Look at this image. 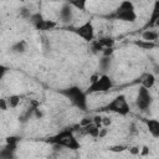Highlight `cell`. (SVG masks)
Segmentation results:
<instances>
[{
	"label": "cell",
	"mask_w": 159,
	"mask_h": 159,
	"mask_svg": "<svg viewBox=\"0 0 159 159\" xmlns=\"http://www.w3.org/2000/svg\"><path fill=\"white\" fill-rule=\"evenodd\" d=\"M6 101H7L9 108L15 109V108L20 104V102H21V96H19V94H10V96L6 98Z\"/></svg>",
	"instance_id": "obj_15"
},
{
	"label": "cell",
	"mask_w": 159,
	"mask_h": 159,
	"mask_svg": "<svg viewBox=\"0 0 159 159\" xmlns=\"http://www.w3.org/2000/svg\"><path fill=\"white\" fill-rule=\"evenodd\" d=\"M125 149H127L125 145H112V147L109 148V150H111V152H114V153H122V152H124Z\"/></svg>",
	"instance_id": "obj_24"
},
{
	"label": "cell",
	"mask_w": 159,
	"mask_h": 159,
	"mask_svg": "<svg viewBox=\"0 0 159 159\" xmlns=\"http://www.w3.org/2000/svg\"><path fill=\"white\" fill-rule=\"evenodd\" d=\"M153 96L150 93V89H147L142 86H139L138 91H137V97H135V106L139 111L145 112L148 111L152 104H153Z\"/></svg>",
	"instance_id": "obj_7"
},
{
	"label": "cell",
	"mask_w": 159,
	"mask_h": 159,
	"mask_svg": "<svg viewBox=\"0 0 159 159\" xmlns=\"http://www.w3.org/2000/svg\"><path fill=\"white\" fill-rule=\"evenodd\" d=\"M137 46L144 48V50H152L155 47V42H149V41H144V40H140V41H135L134 42Z\"/></svg>",
	"instance_id": "obj_18"
},
{
	"label": "cell",
	"mask_w": 159,
	"mask_h": 159,
	"mask_svg": "<svg viewBox=\"0 0 159 159\" xmlns=\"http://www.w3.org/2000/svg\"><path fill=\"white\" fill-rule=\"evenodd\" d=\"M60 94L66 97L77 109L80 111H87L88 109V101H87V93L78 86H70L67 88L60 89Z\"/></svg>",
	"instance_id": "obj_2"
},
{
	"label": "cell",
	"mask_w": 159,
	"mask_h": 159,
	"mask_svg": "<svg viewBox=\"0 0 159 159\" xmlns=\"http://www.w3.org/2000/svg\"><path fill=\"white\" fill-rule=\"evenodd\" d=\"M155 82H157V78L150 72H147V73H144L140 77V86L144 87V88H147V89H152L154 87Z\"/></svg>",
	"instance_id": "obj_11"
},
{
	"label": "cell",
	"mask_w": 159,
	"mask_h": 159,
	"mask_svg": "<svg viewBox=\"0 0 159 159\" xmlns=\"http://www.w3.org/2000/svg\"><path fill=\"white\" fill-rule=\"evenodd\" d=\"M112 124V118L109 116H102V125L103 128H108Z\"/></svg>",
	"instance_id": "obj_23"
},
{
	"label": "cell",
	"mask_w": 159,
	"mask_h": 159,
	"mask_svg": "<svg viewBox=\"0 0 159 159\" xmlns=\"http://www.w3.org/2000/svg\"><path fill=\"white\" fill-rule=\"evenodd\" d=\"M154 27H159V20L155 22V25H154Z\"/></svg>",
	"instance_id": "obj_29"
},
{
	"label": "cell",
	"mask_w": 159,
	"mask_h": 159,
	"mask_svg": "<svg viewBox=\"0 0 159 159\" xmlns=\"http://www.w3.org/2000/svg\"><path fill=\"white\" fill-rule=\"evenodd\" d=\"M102 111L116 113L120 117H127L130 113V104L127 99V96L119 93L112 101H109L104 107H102Z\"/></svg>",
	"instance_id": "obj_3"
},
{
	"label": "cell",
	"mask_w": 159,
	"mask_h": 159,
	"mask_svg": "<svg viewBox=\"0 0 159 159\" xmlns=\"http://www.w3.org/2000/svg\"><path fill=\"white\" fill-rule=\"evenodd\" d=\"M92 123H93V118H92V117H83V118L80 120L78 127L82 128V129H84L86 127H88V125L92 124Z\"/></svg>",
	"instance_id": "obj_21"
},
{
	"label": "cell",
	"mask_w": 159,
	"mask_h": 159,
	"mask_svg": "<svg viewBox=\"0 0 159 159\" xmlns=\"http://www.w3.org/2000/svg\"><path fill=\"white\" fill-rule=\"evenodd\" d=\"M107 133H108V129L107 128H101V130H99V138H104L107 135Z\"/></svg>",
	"instance_id": "obj_28"
},
{
	"label": "cell",
	"mask_w": 159,
	"mask_h": 159,
	"mask_svg": "<svg viewBox=\"0 0 159 159\" xmlns=\"http://www.w3.org/2000/svg\"><path fill=\"white\" fill-rule=\"evenodd\" d=\"M75 17V7L71 5V2H63L60 11H58V19L62 24H70Z\"/></svg>",
	"instance_id": "obj_8"
},
{
	"label": "cell",
	"mask_w": 159,
	"mask_h": 159,
	"mask_svg": "<svg viewBox=\"0 0 159 159\" xmlns=\"http://www.w3.org/2000/svg\"><path fill=\"white\" fill-rule=\"evenodd\" d=\"M37 30L40 31H50L52 29H55L57 26V22L53 20H48V19H42L41 21H39L36 25H34Z\"/></svg>",
	"instance_id": "obj_12"
},
{
	"label": "cell",
	"mask_w": 159,
	"mask_h": 159,
	"mask_svg": "<svg viewBox=\"0 0 159 159\" xmlns=\"http://www.w3.org/2000/svg\"><path fill=\"white\" fill-rule=\"evenodd\" d=\"M46 143L60 147V148H67L70 150H78L81 149V143L75 135L73 128H65L56 133L55 135H51L46 139Z\"/></svg>",
	"instance_id": "obj_1"
},
{
	"label": "cell",
	"mask_w": 159,
	"mask_h": 159,
	"mask_svg": "<svg viewBox=\"0 0 159 159\" xmlns=\"http://www.w3.org/2000/svg\"><path fill=\"white\" fill-rule=\"evenodd\" d=\"M128 150H129V153H130L132 155H140V147L133 145V147H129Z\"/></svg>",
	"instance_id": "obj_25"
},
{
	"label": "cell",
	"mask_w": 159,
	"mask_h": 159,
	"mask_svg": "<svg viewBox=\"0 0 159 159\" xmlns=\"http://www.w3.org/2000/svg\"><path fill=\"white\" fill-rule=\"evenodd\" d=\"M158 37H159V32L155 30H152V29L144 30L142 32V40H144V41L155 42V40H158Z\"/></svg>",
	"instance_id": "obj_14"
},
{
	"label": "cell",
	"mask_w": 159,
	"mask_h": 159,
	"mask_svg": "<svg viewBox=\"0 0 159 159\" xmlns=\"http://www.w3.org/2000/svg\"><path fill=\"white\" fill-rule=\"evenodd\" d=\"M27 48H29L27 42H26L25 40H19V41H16V42H14V43L11 45L10 51H11L12 53H19V55H20V53L26 52Z\"/></svg>",
	"instance_id": "obj_13"
},
{
	"label": "cell",
	"mask_w": 159,
	"mask_h": 159,
	"mask_svg": "<svg viewBox=\"0 0 159 159\" xmlns=\"http://www.w3.org/2000/svg\"><path fill=\"white\" fill-rule=\"evenodd\" d=\"M111 16L123 22H134L138 17V14L132 1H122L119 2V5L116 7L114 12Z\"/></svg>",
	"instance_id": "obj_4"
},
{
	"label": "cell",
	"mask_w": 159,
	"mask_h": 159,
	"mask_svg": "<svg viewBox=\"0 0 159 159\" xmlns=\"http://www.w3.org/2000/svg\"><path fill=\"white\" fill-rule=\"evenodd\" d=\"M0 107H1V109H2V111H6V109H7L9 104H7L6 98H1V99H0Z\"/></svg>",
	"instance_id": "obj_27"
},
{
	"label": "cell",
	"mask_w": 159,
	"mask_h": 159,
	"mask_svg": "<svg viewBox=\"0 0 159 159\" xmlns=\"http://www.w3.org/2000/svg\"><path fill=\"white\" fill-rule=\"evenodd\" d=\"M158 20H159V0H158V1H154L153 7H152V12H150V17H149V20L147 21L144 29L148 30V29L154 27V25H155V22H157Z\"/></svg>",
	"instance_id": "obj_10"
},
{
	"label": "cell",
	"mask_w": 159,
	"mask_h": 159,
	"mask_svg": "<svg viewBox=\"0 0 159 159\" xmlns=\"http://www.w3.org/2000/svg\"><path fill=\"white\" fill-rule=\"evenodd\" d=\"M99 130H101V128H98V127L94 125L93 123L84 128V132H86L88 135H91L92 138H99Z\"/></svg>",
	"instance_id": "obj_16"
},
{
	"label": "cell",
	"mask_w": 159,
	"mask_h": 159,
	"mask_svg": "<svg viewBox=\"0 0 159 159\" xmlns=\"http://www.w3.org/2000/svg\"><path fill=\"white\" fill-rule=\"evenodd\" d=\"M92 118H93V124L94 125H97L98 128H103V125H102V116L101 114H94V116H92Z\"/></svg>",
	"instance_id": "obj_22"
},
{
	"label": "cell",
	"mask_w": 159,
	"mask_h": 159,
	"mask_svg": "<svg viewBox=\"0 0 159 159\" xmlns=\"http://www.w3.org/2000/svg\"><path fill=\"white\" fill-rule=\"evenodd\" d=\"M71 5L75 7V10H86L87 6V1L86 0H80V1H70Z\"/></svg>",
	"instance_id": "obj_20"
},
{
	"label": "cell",
	"mask_w": 159,
	"mask_h": 159,
	"mask_svg": "<svg viewBox=\"0 0 159 159\" xmlns=\"http://www.w3.org/2000/svg\"><path fill=\"white\" fill-rule=\"evenodd\" d=\"M98 42L103 48H113V45H114V40L112 37H101Z\"/></svg>",
	"instance_id": "obj_17"
},
{
	"label": "cell",
	"mask_w": 159,
	"mask_h": 159,
	"mask_svg": "<svg viewBox=\"0 0 159 159\" xmlns=\"http://www.w3.org/2000/svg\"><path fill=\"white\" fill-rule=\"evenodd\" d=\"M73 34H76L78 37H81L83 41L86 42H89L92 43L94 41V37H96V32H94V26H93V22L91 20H87L84 21L83 24H81L80 26H76V27H72L71 29Z\"/></svg>",
	"instance_id": "obj_6"
},
{
	"label": "cell",
	"mask_w": 159,
	"mask_h": 159,
	"mask_svg": "<svg viewBox=\"0 0 159 159\" xmlns=\"http://www.w3.org/2000/svg\"><path fill=\"white\" fill-rule=\"evenodd\" d=\"M112 88H113L112 78L107 73H101L94 82L89 83V86L86 89V93L87 96L93 94V93H103V92H108Z\"/></svg>",
	"instance_id": "obj_5"
},
{
	"label": "cell",
	"mask_w": 159,
	"mask_h": 159,
	"mask_svg": "<svg viewBox=\"0 0 159 159\" xmlns=\"http://www.w3.org/2000/svg\"><path fill=\"white\" fill-rule=\"evenodd\" d=\"M109 66H111V57L103 56L102 60L99 61V67H101V70L103 71L102 73H106V71L109 68Z\"/></svg>",
	"instance_id": "obj_19"
},
{
	"label": "cell",
	"mask_w": 159,
	"mask_h": 159,
	"mask_svg": "<svg viewBox=\"0 0 159 159\" xmlns=\"http://www.w3.org/2000/svg\"><path fill=\"white\" fill-rule=\"evenodd\" d=\"M140 155H142V157H147V155H149V147H148V145H143V147H140Z\"/></svg>",
	"instance_id": "obj_26"
},
{
	"label": "cell",
	"mask_w": 159,
	"mask_h": 159,
	"mask_svg": "<svg viewBox=\"0 0 159 159\" xmlns=\"http://www.w3.org/2000/svg\"><path fill=\"white\" fill-rule=\"evenodd\" d=\"M144 123H145V127H147L149 134L154 139H159V119H157V118H145Z\"/></svg>",
	"instance_id": "obj_9"
}]
</instances>
